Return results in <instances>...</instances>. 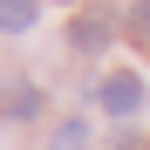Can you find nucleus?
<instances>
[{"instance_id":"nucleus-1","label":"nucleus","mask_w":150,"mask_h":150,"mask_svg":"<svg viewBox=\"0 0 150 150\" xmlns=\"http://www.w3.org/2000/svg\"><path fill=\"white\" fill-rule=\"evenodd\" d=\"M103 109H109V116H137V109H143V82H137L130 68H116L109 82H103Z\"/></svg>"},{"instance_id":"nucleus-2","label":"nucleus","mask_w":150,"mask_h":150,"mask_svg":"<svg viewBox=\"0 0 150 150\" xmlns=\"http://www.w3.org/2000/svg\"><path fill=\"white\" fill-rule=\"evenodd\" d=\"M109 34H116V21H109V14H75V28H68V41L82 48V55H96Z\"/></svg>"},{"instance_id":"nucleus-3","label":"nucleus","mask_w":150,"mask_h":150,"mask_svg":"<svg viewBox=\"0 0 150 150\" xmlns=\"http://www.w3.org/2000/svg\"><path fill=\"white\" fill-rule=\"evenodd\" d=\"M34 21H41L34 0H0V34H28Z\"/></svg>"},{"instance_id":"nucleus-4","label":"nucleus","mask_w":150,"mask_h":150,"mask_svg":"<svg viewBox=\"0 0 150 150\" xmlns=\"http://www.w3.org/2000/svg\"><path fill=\"white\" fill-rule=\"evenodd\" d=\"M34 109H41V89L34 82H14L7 89V116H34Z\"/></svg>"},{"instance_id":"nucleus-5","label":"nucleus","mask_w":150,"mask_h":150,"mask_svg":"<svg viewBox=\"0 0 150 150\" xmlns=\"http://www.w3.org/2000/svg\"><path fill=\"white\" fill-rule=\"evenodd\" d=\"M130 28H137V34H150V0H137V14H130Z\"/></svg>"}]
</instances>
